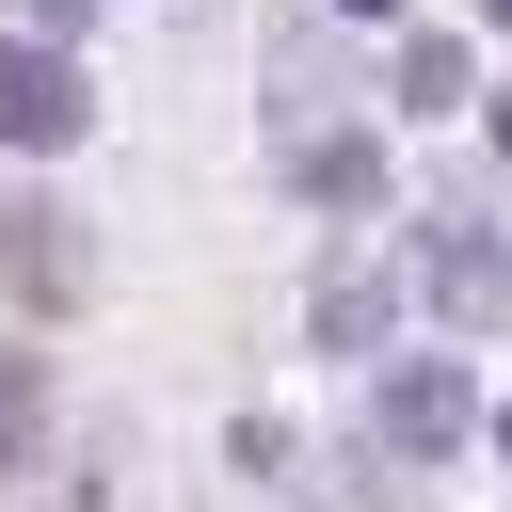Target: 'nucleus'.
<instances>
[{
	"label": "nucleus",
	"instance_id": "nucleus-1",
	"mask_svg": "<svg viewBox=\"0 0 512 512\" xmlns=\"http://www.w3.org/2000/svg\"><path fill=\"white\" fill-rule=\"evenodd\" d=\"M368 432H384L400 464H432V448H464V432H480V400H464V368H448V352H400V368L368 384Z\"/></svg>",
	"mask_w": 512,
	"mask_h": 512
},
{
	"label": "nucleus",
	"instance_id": "nucleus-2",
	"mask_svg": "<svg viewBox=\"0 0 512 512\" xmlns=\"http://www.w3.org/2000/svg\"><path fill=\"white\" fill-rule=\"evenodd\" d=\"M80 128H96L80 64H64V48H0V144H16V160H64Z\"/></svg>",
	"mask_w": 512,
	"mask_h": 512
},
{
	"label": "nucleus",
	"instance_id": "nucleus-3",
	"mask_svg": "<svg viewBox=\"0 0 512 512\" xmlns=\"http://www.w3.org/2000/svg\"><path fill=\"white\" fill-rule=\"evenodd\" d=\"M416 288H432V304H448L464 336H496V320H512V256L480 240V208H448V224H432V256H416Z\"/></svg>",
	"mask_w": 512,
	"mask_h": 512
},
{
	"label": "nucleus",
	"instance_id": "nucleus-4",
	"mask_svg": "<svg viewBox=\"0 0 512 512\" xmlns=\"http://www.w3.org/2000/svg\"><path fill=\"white\" fill-rule=\"evenodd\" d=\"M384 304H400V272H368V256H352V272H320V352H368V336H384Z\"/></svg>",
	"mask_w": 512,
	"mask_h": 512
},
{
	"label": "nucleus",
	"instance_id": "nucleus-5",
	"mask_svg": "<svg viewBox=\"0 0 512 512\" xmlns=\"http://www.w3.org/2000/svg\"><path fill=\"white\" fill-rule=\"evenodd\" d=\"M32 448H48V400H32V368H16V352H0V480H16V464H32Z\"/></svg>",
	"mask_w": 512,
	"mask_h": 512
},
{
	"label": "nucleus",
	"instance_id": "nucleus-6",
	"mask_svg": "<svg viewBox=\"0 0 512 512\" xmlns=\"http://www.w3.org/2000/svg\"><path fill=\"white\" fill-rule=\"evenodd\" d=\"M480 128H496V160H512V96H496V112H480Z\"/></svg>",
	"mask_w": 512,
	"mask_h": 512
},
{
	"label": "nucleus",
	"instance_id": "nucleus-7",
	"mask_svg": "<svg viewBox=\"0 0 512 512\" xmlns=\"http://www.w3.org/2000/svg\"><path fill=\"white\" fill-rule=\"evenodd\" d=\"M336 16H368V32H384V16H400V0H336Z\"/></svg>",
	"mask_w": 512,
	"mask_h": 512
},
{
	"label": "nucleus",
	"instance_id": "nucleus-8",
	"mask_svg": "<svg viewBox=\"0 0 512 512\" xmlns=\"http://www.w3.org/2000/svg\"><path fill=\"white\" fill-rule=\"evenodd\" d=\"M480 16H496V32H512V0H480Z\"/></svg>",
	"mask_w": 512,
	"mask_h": 512
},
{
	"label": "nucleus",
	"instance_id": "nucleus-9",
	"mask_svg": "<svg viewBox=\"0 0 512 512\" xmlns=\"http://www.w3.org/2000/svg\"><path fill=\"white\" fill-rule=\"evenodd\" d=\"M496 448H512V416H496Z\"/></svg>",
	"mask_w": 512,
	"mask_h": 512
}]
</instances>
